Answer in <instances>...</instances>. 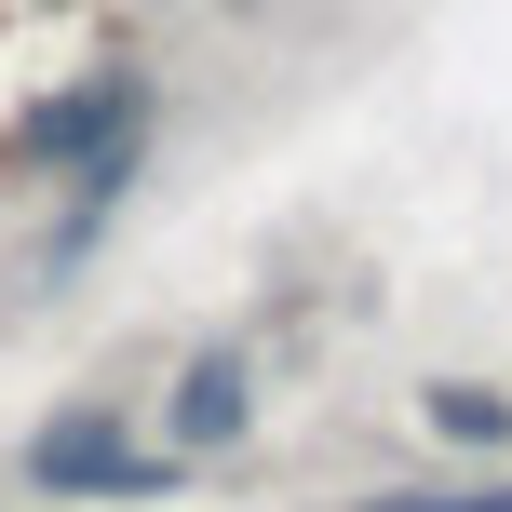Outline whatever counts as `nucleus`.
I'll return each mask as SVG.
<instances>
[{"label": "nucleus", "mask_w": 512, "mask_h": 512, "mask_svg": "<svg viewBox=\"0 0 512 512\" xmlns=\"http://www.w3.org/2000/svg\"><path fill=\"white\" fill-rule=\"evenodd\" d=\"M27 472H41L54 499H162V486H176V459L149 472V459H135V445H122V418H108V405L54 418V432L27 445Z\"/></svg>", "instance_id": "obj_1"}, {"label": "nucleus", "mask_w": 512, "mask_h": 512, "mask_svg": "<svg viewBox=\"0 0 512 512\" xmlns=\"http://www.w3.org/2000/svg\"><path fill=\"white\" fill-rule=\"evenodd\" d=\"M351 512H512V486H378Z\"/></svg>", "instance_id": "obj_4"}, {"label": "nucleus", "mask_w": 512, "mask_h": 512, "mask_svg": "<svg viewBox=\"0 0 512 512\" xmlns=\"http://www.w3.org/2000/svg\"><path fill=\"white\" fill-rule=\"evenodd\" d=\"M418 418H432L445 445H512V405H499V391H472V378H432V391H418Z\"/></svg>", "instance_id": "obj_3"}, {"label": "nucleus", "mask_w": 512, "mask_h": 512, "mask_svg": "<svg viewBox=\"0 0 512 512\" xmlns=\"http://www.w3.org/2000/svg\"><path fill=\"white\" fill-rule=\"evenodd\" d=\"M243 418H256V364L243 351H203L176 378V445H243Z\"/></svg>", "instance_id": "obj_2"}]
</instances>
